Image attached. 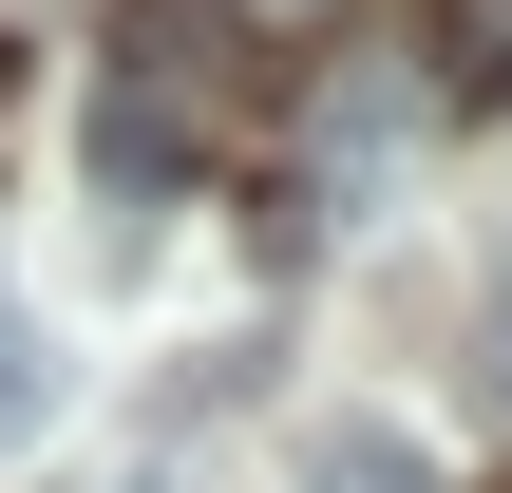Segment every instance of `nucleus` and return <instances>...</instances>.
I'll use <instances>...</instances> for the list:
<instances>
[{"instance_id":"obj_1","label":"nucleus","mask_w":512,"mask_h":493,"mask_svg":"<svg viewBox=\"0 0 512 493\" xmlns=\"http://www.w3.org/2000/svg\"><path fill=\"white\" fill-rule=\"evenodd\" d=\"M266 95V38L247 0H114V76H95V171L114 190H171L190 133H228Z\"/></svg>"},{"instance_id":"obj_2","label":"nucleus","mask_w":512,"mask_h":493,"mask_svg":"<svg viewBox=\"0 0 512 493\" xmlns=\"http://www.w3.org/2000/svg\"><path fill=\"white\" fill-rule=\"evenodd\" d=\"M304 493H437V437L380 418V399L361 418H304Z\"/></svg>"},{"instance_id":"obj_3","label":"nucleus","mask_w":512,"mask_h":493,"mask_svg":"<svg viewBox=\"0 0 512 493\" xmlns=\"http://www.w3.org/2000/svg\"><path fill=\"white\" fill-rule=\"evenodd\" d=\"M437 95H512V0H437Z\"/></svg>"},{"instance_id":"obj_4","label":"nucleus","mask_w":512,"mask_h":493,"mask_svg":"<svg viewBox=\"0 0 512 493\" xmlns=\"http://www.w3.org/2000/svg\"><path fill=\"white\" fill-rule=\"evenodd\" d=\"M38 418H57V342H38V304L0 285V456H19Z\"/></svg>"},{"instance_id":"obj_5","label":"nucleus","mask_w":512,"mask_h":493,"mask_svg":"<svg viewBox=\"0 0 512 493\" xmlns=\"http://www.w3.org/2000/svg\"><path fill=\"white\" fill-rule=\"evenodd\" d=\"M475 380L512 399V247H494V285H475Z\"/></svg>"}]
</instances>
